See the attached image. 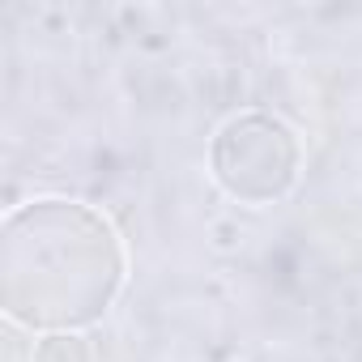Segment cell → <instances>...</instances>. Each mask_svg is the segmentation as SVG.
<instances>
[{
  "instance_id": "1",
  "label": "cell",
  "mask_w": 362,
  "mask_h": 362,
  "mask_svg": "<svg viewBox=\"0 0 362 362\" xmlns=\"http://www.w3.org/2000/svg\"><path fill=\"white\" fill-rule=\"evenodd\" d=\"M124 243L81 201H30L0 230V307L35 332L98 324L124 290Z\"/></svg>"
},
{
  "instance_id": "3",
  "label": "cell",
  "mask_w": 362,
  "mask_h": 362,
  "mask_svg": "<svg viewBox=\"0 0 362 362\" xmlns=\"http://www.w3.org/2000/svg\"><path fill=\"white\" fill-rule=\"evenodd\" d=\"M35 362H94V354L77 332H47L35 345Z\"/></svg>"
},
{
  "instance_id": "2",
  "label": "cell",
  "mask_w": 362,
  "mask_h": 362,
  "mask_svg": "<svg viewBox=\"0 0 362 362\" xmlns=\"http://www.w3.org/2000/svg\"><path fill=\"white\" fill-rule=\"evenodd\" d=\"M209 166L222 192L243 205H273L298 184L303 149L290 124L264 111L235 115L218 128L209 145Z\"/></svg>"
}]
</instances>
